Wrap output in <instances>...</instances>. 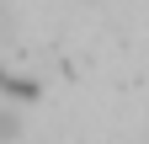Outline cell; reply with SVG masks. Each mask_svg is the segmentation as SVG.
Returning a JSON list of instances; mask_svg holds the SVG:
<instances>
[{
  "label": "cell",
  "mask_w": 149,
  "mask_h": 144,
  "mask_svg": "<svg viewBox=\"0 0 149 144\" xmlns=\"http://www.w3.org/2000/svg\"><path fill=\"white\" fill-rule=\"evenodd\" d=\"M6 43H11V6L0 0V48H6Z\"/></svg>",
  "instance_id": "6da1fadb"
}]
</instances>
